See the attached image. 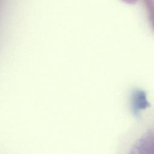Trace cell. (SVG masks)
Returning a JSON list of instances; mask_svg holds the SVG:
<instances>
[{
    "instance_id": "cell-1",
    "label": "cell",
    "mask_w": 154,
    "mask_h": 154,
    "mask_svg": "<svg viewBox=\"0 0 154 154\" xmlns=\"http://www.w3.org/2000/svg\"><path fill=\"white\" fill-rule=\"evenodd\" d=\"M135 105L138 110L144 109L150 106L147 100L146 94L143 91H138L135 94Z\"/></svg>"
}]
</instances>
